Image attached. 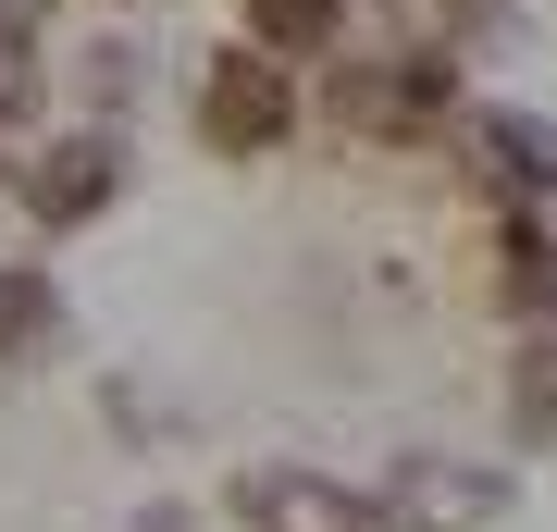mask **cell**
Returning a JSON list of instances; mask_svg holds the SVG:
<instances>
[{"label": "cell", "instance_id": "1", "mask_svg": "<svg viewBox=\"0 0 557 532\" xmlns=\"http://www.w3.org/2000/svg\"><path fill=\"white\" fill-rule=\"evenodd\" d=\"M458 112V50L434 38H384V50H322V124L359 149H409V137H446Z\"/></svg>", "mask_w": 557, "mask_h": 532}, {"label": "cell", "instance_id": "2", "mask_svg": "<svg viewBox=\"0 0 557 532\" xmlns=\"http://www.w3.org/2000/svg\"><path fill=\"white\" fill-rule=\"evenodd\" d=\"M199 149L211 161H273L285 137L310 124V87H298V62H273L260 38H236V50H211L199 62Z\"/></svg>", "mask_w": 557, "mask_h": 532}, {"label": "cell", "instance_id": "3", "mask_svg": "<svg viewBox=\"0 0 557 532\" xmlns=\"http://www.w3.org/2000/svg\"><path fill=\"white\" fill-rule=\"evenodd\" d=\"M124 186H137V161H124V124H75V137L13 149V211L38 223V236H87V223H100Z\"/></svg>", "mask_w": 557, "mask_h": 532}, {"label": "cell", "instance_id": "4", "mask_svg": "<svg viewBox=\"0 0 557 532\" xmlns=\"http://www.w3.org/2000/svg\"><path fill=\"white\" fill-rule=\"evenodd\" d=\"M372 508H384V532H496L508 520V471H496V458L409 446V458H384Z\"/></svg>", "mask_w": 557, "mask_h": 532}, {"label": "cell", "instance_id": "5", "mask_svg": "<svg viewBox=\"0 0 557 532\" xmlns=\"http://www.w3.org/2000/svg\"><path fill=\"white\" fill-rule=\"evenodd\" d=\"M446 149H458V186L483 211H520V198H557V124L545 112H446Z\"/></svg>", "mask_w": 557, "mask_h": 532}, {"label": "cell", "instance_id": "6", "mask_svg": "<svg viewBox=\"0 0 557 532\" xmlns=\"http://www.w3.org/2000/svg\"><path fill=\"white\" fill-rule=\"evenodd\" d=\"M236 532H384V508L310 458H248L236 471Z\"/></svg>", "mask_w": 557, "mask_h": 532}, {"label": "cell", "instance_id": "7", "mask_svg": "<svg viewBox=\"0 0 557 532\" xmlns=\"http://www.w3.org/2000/svg\"><path fill=\"white\" fill-rule=\"evenodd\" d=\"M508 446H533V458H557V322H533V335L508 347Z\"/></svg>", "mask_w": 557, "mask_h": 532}, {"label": "cell", "instance_id": "8", "mask_svg": "<svg viewBox=\"0 0 557 532\" xmlns=\"http://www.w3.org/2000/svg\"><path fill=\"white\" fill-rule=\"evenodd\" d=\"M62 335V285L38 260H0V372H25V359H50Z\"/></svg>", "mask_w": 557, "mask_h": 532}, {"label": "cell", "instance_id": "9", "mask_svg": "<svg viewBox=\"0 0 557 532\" xmlns=\"http://www.w3.org/2000/svg\"><path fill=\"white\" fill-rule=\"evenodd\" d=\"M236 13H248V38L273 50V62H322V50L347 38V0H236Z\"/></svg>", "mask_w": 557, "mask_h": 532}, {"label": "cell", "instance_id": "10", "mask_svg": "<svg viewBox=\"0 0 557 532\" xmlns=\"http://www.w3.org/2000/svg\"><path fill=\"white\" fill-rule=\"evenodd\" d=\"M137 87H149V50H137V38H87V50H75L87 124H124V112H137Z\"/></svg>", "mask_w": 557, "mask_h": 532}, {"label": "cell", "instance_id": "11", "mask_svg": "<svg viewBox=\"0 0 557 532\" xmlns=\"http://www.w3.org/2000/svg\"><path fill=\"white\" fill-rule=\"evenodd\" d=\"M38 99H50V62H38V25H13L0 13V149L38 124Z\"/></svg>", "mask_w": 557, "mask_h": 532}, {"label": "cell", "instance_id": "12", "mask_svg": "<svg viewBox=\"0 0 557 532\" xmlns=\"http://www.w3.org/2000/svg\"><path fill=\"white\" fill-rule=\"evenodd\" d=\"M124 532H211V520H199V508H137Z\"/></svg>", "mask_w": 557, "mask_h": 532}]
</instances>
